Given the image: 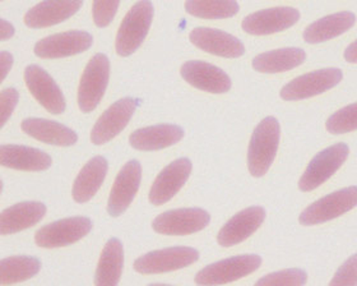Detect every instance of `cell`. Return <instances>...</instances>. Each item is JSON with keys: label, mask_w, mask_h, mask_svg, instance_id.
<instances>
[{"label": "cell", "mask_w": 357, "mask_h": 286, "mask_svg": "<svg viewBox=\"0 0 357 286\" xmlns=\"http://www.w3.org/2000/svg\"><path fill=\"white\" fill-rule=\"evenodd\" d=\"M281 127L275 116H267L257 126L248 149V167L255 178L267 174L275 161Z\"/></svg>", "instance_id": "cell-1"}, {"label": "cell", "mask_w": 357, "mask_h": 286, "mask_svg": "<svg viewBox=\"0 0 357 286\" xmlns=\"http://www.w3.org/2000/svg\"><path fill=\"white\" fill-rule=\"evenodd\" d=\"M153 4L151 0H139L135 3L123 22L120 23L115 49L120 57H129L139 49L149 35L153 21Z\"/></svg>", "instance_id": "cell-2"}, {"label": "cell", "mask_w": 357, "mask_h": 286, "mask_svg": "<svg viewBox=\"0 0 357 286\" xmlns=\"http://www.w3.org/2000/svg\"><path fill=\"white\" fill-rule=\"evenodd\" d=\"M261 264V258L258 255L230 257L202 269L195 275V284L213 286L234 283L257 271Z\"/></svg>", "instance_id": "cell-3"}, {"label": "cell", "mask_w": 357, "mask_h": 286, "mask_svg": "<svg viewBox=\"0 0 357 286\" xmlns=\"http://www.w3.org/2000/svg\"><path fill=\"white\" fill-rule=\"evenodd\" d=\"M110 80V61L98 53L86 66L78 87V106L83 113H91L102 100Z\"/></svg>", "instance_id": "cell-4"}, {"label": "cell", "mask_w": 357, "mask_h": 286, "mask_svg": "<svg viewBox=\"0 0 357 286\" xmlns=\"http://www.w3.org/2000/svg\"><path fill=\"white\" fill-rule=\"evenodd\" d=\"M357 206V186L340 189L306 207L298 221L301 225H319L340 218Z\"/></svg>", "instance_id": "cell-5"}, {"label": "cell", "mask_w": 357, "mask_h": 286, "mask_svg": "<svg viewBox=\"0 0 357 286\" xmlns=\"http://www.w3.org/2000/svg\"><path fill=\"white\" fill-rule=\"evenodd\" d=\"M349 152L350 149L346 143H335L317 153L300 178L298 188L303 192H312L320 187L344 164Z\"/></svg>", "instance_id": "cell-6"}, {"label": "cell", "mask_w": 357, "mask_h": 286, "mask_svg": "<svg viewBox=\"0 0 357 286\" xmlns=\"http://www.w3.org/2000/svg\"><path fill=\"white\" fill-rule=\"evenodd\" d=\"M199 259V252L190 247H172L146 253L134 262V270L144 275L176 271Z\"/></svg>", "instance_id": "cell-7"}, {"label": "cell", "mask_w": 357, "mask_h": 286, "mask_svg": "<svg viewBox=\"0 0 357 286\" xmlns=\"http://www.w3.org/2000/svg\"><path fill=\"white\" fill-rule=\"evenodd\" d=\"M92 221L84 216L58 220L43 226L35 234V241L41 248H60L75 244L89 235Z\"/></svg>", "instance_id": "cell-8"}, {"label": "cell", "mask_w": 357, "mask_h": 286, "mask_svg": "<svg viewBox=\"0 0 357 286\" xmlns=\"http://www.w3.org/2000/svg\"><path fill=\"white\" fill-rule=\"evenodd\" d=\"M342 78L343 73L341 69L324 68L314 70L310 73L300 75L287 84H284L280 95L286 101H298L314 98L335 87L342 81Z\"/></svg>", "instance_id": "cell-9"}, {"label": "cell", "mask_w": 357, "mask_h": 286, "mask_svg": "<svg viewBox=\"0 0 357 286\" xmlns=\"http://www.w3.org/2000/svg\"><path fill=\"white\" fill-rule=\"evenodd\" d=\"M138 107V101L133 98H120L114 103L97 119L91 130V141L96 146L110 142L121 133Z\"/></svg>", "instance_id": "cell-10"}, {"label": "cell", "mask_w": 357, "mask_h": 286, "mask_svg": "<svg viewBox=\"0 0 357 286\" xmlns=\"http://www.w3.org/2000/svg\"><path fill=\"white\" fill-rule=\"evenodd\" d=\"M211 215L203 209H178L158 215L152 227L164 235H189L207 227Z\"/></svg>", "instance_id": "cell-11"}, {"label": "cell", "mask_w": 357, "mask_h": 286, "mask_svg": "<svg viewBox=\"0 0 357 286\" xmlns=\"http://www.w3.org/2000/svg\"><path fill=\"white\" fill-rule=\"evenodd\" d=\"M24 82L31 95L49 113L58 115L66 112L67 103L58 83L41 67L31 64L24 69Z\"/></svg>", "instance_id": "cell-12"}, {"label": "cell", "mask_w": 357, "mask_h": 286, "mask_svg": "<svg viewBox=\"0 0 357 286\" xmlns=\"http://www.w3.org/2000/svg\"><path fill=\"white\" fill-rule=\"evenodd\" d=\"M93 38L86 31H67L40 40L33 52L41 59H60L87 52Z\"/></svg>", "instance_id": "cell-13"}, {"label": "cell", "mask_w": 357, "mask_h": 286, "mask_svg": "<svg viewBox=\"0 0 357 286\" xmlns=\"http://www.w3.org/2000/svg\"><path fill=\"white\" fill-rule=\"evenodd\" d=\"M142 166L139 161L130 160L120 170L114 181L107 201V212L112 218H118L127 211L141 186Z\"/></svg>", "instance_id": "cell-14"}, {"label": "cell", "mask_w": 357, "mask_h": 286, "mask_svg": "<svg viewBox=\"0 0 357 286\" xmlns=\"http://www.w3.org/2000/svg\"><path fill=\"white\" fill-rule=\"evenodd\" d=\"M300 20V12L291 7H275L258 10L248 15L241 23L249 35L264 36L287 30Z\"/></svg>", "instance_id": "cell-15"}, {"label": "cell", "mask_w": 357, "mask_h": 286, "mask_svg": "<svg viewBox=\"0 0 357 286\" xmlns=\"http://www.w3.org/2000/svg\"><path fill=\"white\" fill-rule=\"evenodd\" d=\"M192 161L189 158H180L165 167L157 175L149 190V201L155 206L169 202L176 196L178 190L184 187L192 174Z\"/></svg>", "instance_id": "cell-16"}, {"label": "cell", "mask_w": 357, "mask_h": 286, "mask_svg": "<svg viewBox=\"0 0 357 286\" xmlns=\"http://www.w3.org/2000/svg\"><path fill=\"white\" fill-rule=\"evenodd\" d=\"M180 75L190 86L209 93H225L232 84L227 73L207 61H186L181 66Z\"/></svg>", "instance_id": "cell-17"}, {"label": "cell", "mask_w": 357, "mask_h": 286, "mask_svg": "<svg viewBox=\"0 0 357 286\" xmlns=\"http://www.w3.org/2000/svg\"><path fill=\"white\" fill-rule=\"evenodd\" d=\"M266 220V210L259 206L248 207L238 212L221 227L217 241L222 247H232L253 235Z\"/></svg>", "instance_id": "cell-18"}, {"label": "cell", "mask_w": 357, "mask_h": 286, "mask_svg": "<svg viewBox=\"0 0 357 286\" xmlns=\"http://www.w3.org/2000/svg\"><path fill=\"white\" fill-rule=\"evenodd\" d=\"M83 0H43L24 15V23L30 29H46L67 21L75 15Z\"/></svg>", "instance_id": "cell-19"}, {"label": "cell", "mask_w": 357, "mask_h": 286, "mask_svg": "<svg viewBox=\"0 0 357 286\" xmlns=\"http://www.w3.org/2000/svg\"><path fill=\"white\" fill-rule=\"evenodd\" d=\"M189 38L192 44L199 47L206 53L213 54L222 58H240L245 53V47L238 38L225 31L197 27L194 29Z\"/></svg>", "instance_id": "cell-20"}, {"label": "cell", "mask_w": 357, "mask_h": 286, "mask_svg": "<svg viewBox=\"0 0 357 286\" xmlns=\"http://www.w3.org/2000/svg\"><path fill=\"white\" fill-rule=\"evenodd\" d=\"M0 164L4 167L22 172H44L52 164L46 152L18 144H3L0 147Z\"/></svg>", "instance_id": "cell-21"}, {"label": "cell", "mask_w": 357, "mask_h": 286, "mask_svg": "<svg viewBox=\"0 0 357 286\" xmlns=\"http://www.w3.org/2000/svg\"><path fill=\"white\" fill-rule=\"evenodd\" d=\"M184 137V129L175 124H158L137 129L129 137L130 146L139 151L164 150Z\"/></svg>", "instance_id": "cell-22"}, {"label": "cell", "mask_w": 357, "mask_h": 286, "mask_svg": "<svg viewBox=\"0 0 357 286\" xmlns=\"http://www.w3.org/2000/svg\"><path fill=\"white\" fill-rule=\"evenodd\" d=\"M46 215V206L41 202H21L6 209L0 215V234L20 233L38 224Z\"/></svg>", "instance_id": "cell-23"}, {"label": "cell", "mask_w": 357, "mask_h": 286, "mask_svg": "<svg viewBox=\"0 0 357 286\" xmlns=\"http://www.w3.org/2000/svg\"><path fill=\"white\" fill-rule=\"evenodd\" d=\"M21 128L26 135L38 140L40 142L68 147L73 146L78 141L75 130L68 128L58 121L41 119V118H27L21 123Z\"/></svg>", "instance_id": "cell-24"}, {"label": "cell", "mask_w": 357, "mask_h": 286, "mask_svg": "<svg viewBox=\"0 0 357 286\" xmlns=\"http://www.w3.org/2000/svg\"><path fill=\"white\" fill-rule=\"evenodd\" d=\"M109 169V163L104 156L91 158L75 178L72 196L75 202L86 204L101 188Z\"/></svg>", "instance_id": "cell-25"}, {"label": "cell", "mask_w": 357, "mask_h": 286, "mask_svg": "<svg viewBox=\"0 0 357 286\" xmlns=\"http://www.w3.org/2000/svg\"><path fill=\"white\" fill-rule=\"evenodd\" d=\"M124 266V248L118 238L105 244L95 273V285L116 286L119 284Z\"/></svg>", "instance_id": "cell-26"}, {"label": "cell", "mask_w": 357, "mask_h": 286, "mask_svg": "<svg viewBox=\"0 0 357 286\" xmlns=\"http://www.w3.org/2000/svg\"><path fill=\"white\" fill-rule=\"evenodd\" d=\"M356 17L351 12H340L323 17L304 31V40L309 44H319L338 38L354 27Z\"/></svg>", "instance_id": "cell-27"}, {"label": "cell", "mask_w": 357, "mask_h": 286, "mask_svg": "<svg viewBox=\"0 0 357 286\" xmlns=\"http://www.w3.org/2000/svg\"><path fill=\"white\" fill-rule=\"evenodd\" d=\"M306 59V54L300 47H283L257 55L253 68L261 73H281L296 68Z\"/></svg>", "instance_id": "cell-28"}, {"label": "cell", "mask_w": 357, "mask_h": 286, "mask_svg": "<svg viewBox=\"0 0 357 286\" xmlns=\"http://www.w3.org/2000/svg\"><path fill=\"white\" fill-rule=\"evenodd\" d=\"M41 262L35 257L12 256L0 261V284L12 285L36 276Z\"/></svg>", "instance_id": "cell-29"}, {"label": "cell", "mask_w": 357, "mask_h": 286, "mask_svg": "<svg viewBox=\"0 0 357 286\" xmlns=\"http://www.w3.org/2000/svg\"><path fill=\"white\" fill-rule=\"evenodd\" d=\"M185 10L203 20H225L238 15L240 7L236 0H186Z\"/></svg>", "instance_id": "cell-30"}, {"label": "cell", "mask_w": 357, "mask_h": 286, "mask_svg": "<svg viewBox=\"0 0 357 286\" xmlns=\"http://www.w3.org/2000/svg\"><path fill=\"white\" fill-rule=\"evenodd\" d=\"M327 130L332 135H343L357 130V103L344 106L332 114L327 121Z\"/></svg>", "instance_id": "cell-31"}, {"label": "cell", "mask_w": 357, "mask_h": 286, "mask_svg": "<svg viewBox=\"0 0 357 286\" xmlns=\"http://www.w3.org/2000/svg\"><path fill=\"white\" fill-rule=\"evenodd\" d=\"M307 275L300 269L273 272L257 281V286H301L306 284Z\"/></svg>", "instance_id": "cell-32"}, {"label": "cell", "mask_w": 357, "mask_h": 286, "mask_svg": "<svg viewBox=\"0 0 357 286\" xmlns=\"http://www.w3.org/2000/svg\"><path fill=\"white\" fill-rule=\"evenodd\" d=\"M120 0H93L92 15L97 27H107L119 9Z\"/></svg>", "instance_id": "cell-33"}, {"label": "cell", "mask_w": 357, "mask_h": 286, "mask_svg": "<svg viewBox=\"0 0 357 286\" xmlns=\"http://www.w3.org/2000/svg\"><path fill=\"white\" fill-rule=\"evenodd\" d=\"M331 286L357 285V255L350 257L335 272V278L329 283Z\"/></svg>", "instance_id": "cell-34"}, {"label": "cell", "mask_w": 357, "mask_h": 286, "mask_svg": "<svg viewBox=\"0 0 357 286\" xmlns=\"http://www.w3.org/2000/svg\"><path fill=\"white\" fill-rule=\"evenodd\" d=\"M18 100H20V93L13 87L1 91V93H0V115H1L0 128H3L7 124L9 118L12 116L15 106L18 104Z\"/></svg>", "instance_id": "cell-35"}, {"label": "cell", "mask_w": 357, "mask_h": 286, "mask_svg": "<svg viewBox=\"0 0 357 286\" xmlns=\"http://www.w3.org/2000/svg\"><path fill=\"white\" fill-rule=\"evenodd\" d=\"M13 66V57L12 54L8 52H1L0 53V67H1V81L7 78L8 73L10 72Z\"/></svg>", "instance_id": "cell-36"}, {"label": "cell", "mask_w": 357, "mask_h": 286, "mask_svg": "<svg viewBox=\"0 0 357 286\" xmlns=\"http://www.w3.org/2000/svg\"><path fill=\"white\" fill-rule=\"evenodd\" d=\"M0 31H1V41H7L15 35L13 24L7 22L6 20H0Z\"/></svg>", "instance_id": "cell-37"}, {"label": "cell", "mask_w": 357, "mask_h": 286, "mask_svg": "<svg viewBox=\"0 0 357 286\" xmlns=\"http://www.w3.org/2000/svg\"><path fill=\"white\" fill-rule=\"evenodd\" d=\"M344 59L349 63H357V40L354 41L351 45L347 46L344 52Z\"/></svg>", "instance_id": "cell-38"}]
</instances>
